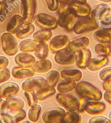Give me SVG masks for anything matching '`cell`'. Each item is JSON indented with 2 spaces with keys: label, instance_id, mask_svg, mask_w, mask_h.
I'll return each mask as SVG.
<instances>
[{
  "label": "cell",
  "instance_id": "cell-55",
  "mask_svg": "<svg viewBox=\"0 0 111 123\" xmlns=\"http://www.w3.org/2000/svg\"><path fill=\"white\" fill-rule=\"evenodd\" d=\"M23 123H30L28 121H25V122H24Z\"/></svg>",
  "mask_w": 111,
  "mask_h": 123
},
{
  "label": "cell",
  "instance_id": "cell-26",
  "mask_svg": "<svg viewBox=\"0 0 111 123\" xmlns=\"http://www.w3.org/2000/svg\"><path fill=\"white\" fill-rule=\"evenodd\" d=\"M34 31L35 26L33 23H26L24 24L15 34L18 39H25L31 36Z\"/></svg>",
  "mask_w": 111,
  "mask_h": 123
},
{
  "label": "cell",
  "instance_id": "cell-57",
  "mask_svg": "<svg viewBox=\"0 0 111 123\" xmlns=\"http://www.w3.org/2000/svg\"><path fill=\"white\" fill-rule=\"evenodd\" d=\"M59 123V122H56V123Z\"/></svg>",
  "mask_w": 111,
  "mask_h": 123
},
{
  "label": "cell",
  "instance_id": "cell-3",
  "mask_svg": "<svg viewBox=\"0 0 111 123\" xmlns=\"http://www.w3.org/2000/svg\"><path fill=\"white\" fill-rule=\"evenodd\" d=\"M75 91L79 96L85 97L88 101H99L103 96L100 90L92 83L85 81L77 82Z\"/></svg>",
  "mask_w": 111,
  "mask_h": 123
},
{
  "label": "cell",
  "instance_id": "cell-19",
  "mask_svg": "<svg viewBox=\"0 0 111 123\" xmlns=\"http://www.w3.org/2000/svg\"><path fill=\"white\" fill-rule=\"evenodd\" d=\"M90 44V39L86 37H81L73 39L70 42L69 48L75 53H78L87 48Z\"/></svg>",
  "mask_w": 111,
  "mask_h": 123
},
{
  "label": "cell",
  "instance_id": "cell-1",
  "mask_svg": "<svg viewBox=\"0 0 111 123\" xmlns=\"http://www.w3.org/2000/svg\"><path fill=\"white\" fill-rule=\"evenodd\" d=\"M90 16L101 29L111 31V7L105 3L97 5L91 11Z\"/></svg>",
  "mask_w": 111,
  "mask_h": 123
},
{
  "label": "cell",
  "instance_id": "cell-25",
  "mask_svg": "<svg viewBox=\"0 0 111 123\" xmlns=\"http://www.w3.org/2000/svg\"><path fill=\"white\" fill-rule=\"evenodd\" d=\"M81 115L77 111H67L62 116L59 123H81Z\"/></svg>",
  "mask_w": 111,
  "mask_h": 123
},
{
  "label": "cell",
  "instance_id": "cell-47",
  "mask_svg": "<svg viewBox=\"0 0 111 123\" xmlns=\"http://www.w3.org/2000/svg\"><path fill=\"white\" fill-rule=\"evenodd\" d=\"M103 97L105 101L111 105V92L105 91L103 95Z\"/></svg>",
  "mask_w": 111,
  "mask_h": 123
},
{
  "label": "cell",
  "instance_id": "cell-56",
  "mask_svg": "<svg viewBox=\"0 0 111 123\" xmlns=\"http://www.w3.org/2000/svg\"><path fill=\"white\" fill-rule=\"evenodd\" d=\"M1 37H0V47H1Z\"/></svg>",
  "mask_w": 111,
  "mask_h": 123
},
{
  "label": "cell",
  "instance_id": "cell-32",
  "mask_svg": "<svg viewBox=\"0 0 111 123\" xmlns=\"http://www.w3.org/2000/svg\"><path fill=\"white\" fill-rule=\"evenodd\" d=\"M76 84L77 83L74 82L67 81L61 82L57 85V91L61 93H67L75 89Z\"/></svg>",
  "mask_w": 111,
  "mask_h": 123
},
{
  "label": "cell",
  "instance_id": "cell-31",
  "mask_svg": "<svg viewBox=\"0 0 111 123\" xmlns=\"http://www.w3.org/2000/svg\"><path fill=\"white\" fill-rule=\"evenodd\" d=\"M60 73L56 70H52L48 72L46 78V85L48 87H55L60 78Z\"/></svg>",
  "mask_w": 111,
  "mask_h": 123
},
{
  "label": "cell",
  "instance_id": "cell-24",
  "mask_svg": "<svg viewBox=\"0 0 111 123\" xmlns=\"http://www.w3.org/2000/svg\"><path fill=\"white\" fill-rule=\"evenodd\" d=\"M32 67L35 73H44L49 72L51 71L53 67V64L50 60L46 59L36 61Z\"/></svg>",
  "mask_w": 111,
  "mask_h": 123
},
{
  "label": "cell",
  "instance_id": "cell-58",
  "mask_svg": "<svg viewBox=\"0 0 111 123\" xmlns=\"http://www.w3.org/2000/svg\"><path fill=\"white\" fill-rule=\"evenodd\" d=\"M1 100V97H0V100Z\"/></svg>",
  "mask_w": 111,
  "mask_h": 123
},
{
  "label": "cell",
  "instance_id": "cell-39",
  "mask_svg": "<svg viewBox=\"0 0 111 123\" xmlns=\"http://www.w3.org/2000/svg\"><path fill=\"white\" fill-rule=\"evenodd\" d=\"M47 5L48 9L50 11H57L59 7V0H44Z\"/></svg>",
  "mask_w": 111,
  "mask_h": 123
},
{
  "label": "cell",
  "instance_id": "cell-28",
  "mask_svg": "<svg viewBox=\"0 0 111 123\" xmlns=\"http://www.w3.org/2000/svg\"><path fill=\"white\" fill-rule=\"evenodd\" d=\"M52 37V32L51 30H43L38 31L33 34V39L38 44L47 43Z\"/></svg>",
  "mask_w": 111,
  "mask_h": 123
},
{
  "label": "cell",
  "instance_id": "cell-16",
  "mask_svg": "<svg viewBox=\"0 0 111 123\" xmlns=\"http://www.w3.org/2000/svg\"><path fill=\"white\" fill-rule=\"evenodd\" d=\"M106 109V105L102 102L89 101L85 107V111L91 115H99Z\"/></svg>",
  "mask_w": 111,
  "mask_h": 123
},
{
  "label": "cell",
  "instance_id": "cell-17",
  "mask_svg": "<svg viewBox=\"0 0 111 123\" xmlns=\"http://www.w3.org/2000/svg\"><path fill=\"white\" fill-rule=\"evenodd\" d=\"M109 63L108 57L99 56L91 58L89 62L87 68L90 71H97L106 66Z\"/></svg>",
  "mask_w": 111,
  "mask_h": 123
},
{
  "label": "cell",
  "instance_id": "cell-5",
  "mask_svg": "<svg viewBox=\"0 0 111 123\" xmlns=\"http://www.w3.org/2000/svg\"><path fill=\"white\" fill-rule=\"evenodd\" d=\"M1 45L3 51L9 56H13L18 53L19 44L16 37L13 34L6 32L2 34L1 37Z\"/></svg>",
  "mask_w": 111,
  "mask_h": 123
},
{
  "label": "cell",
  "instance_id": "cell-12",
  "mask_svg": "<svg viewBox=\"0 0 111 123\" xmlns=\"http://www.w3.org/2000/svg\"><path fill=\"white\" fill-rule=\"evenodd\" d=\"M66 112L61 107H53L46 110L42 114V120L44 123L59 122L62 116Z\"/></svg>",
  "mask_w": 111,
  "mask_h": 123
},
{
  "label": "cell",
  "instance_id": "cell-7",
  "mask_svg": "<svg viewBox=\"0 0 111 123\" xmlns=\"http://www.w3.org/2000/svg\"><path fill=\"white\" fill-rule=\"evenodd\" d=\"M77 54L69 48L56 53L54 61L58 64L64 66H73L76 63Z\"/></svg>",
  "mask_w": 111,
  "mask_h": 123
},
{
  "label": "cell",
  "instance_id": "cell-22",
  "mask_svg": "<svg viewBox=\"0 0 111 123\" xmlns=\"http://www.w3.org/2000/svg\"><path fill=\"white\" fill-rule=\"evenodd\" d=\"M91 58V53L90 49L86 48L77 53L76 65L80 69L87 68L89 62Z\"/></svg>",
  "mask_w": 111,
  "mask_h": 123
},
{
  "label": "cell",
  "instance_id": "cell-52",
  "mask_svg": "<svg viewBox=\"0 0 111 123\" xmlns=\"http://www.w3.org/2000/svg\"><path fill=\"white\" fill-rule=\"evenodd\" d=\"M16 1V0H2V1H3L5 2H6L7 3H13V2Z\"/></svg>",
  "mask_w": 111,
  "mask_h": 123
},
{
  "label": "cell",
  "instance_id": "cell-11",
  "mask_svg": "<svg viewBox=\"0 0 111 123\" xmlns=\"http://www.w3.org/2000/svg\"><path fill=\"white\" fill-rule=\"evenodd\" d=\"M69 38L65 35H59L54 37L49 42V50L53 54H56L59 51L69 47Z\"/></svg>",
  "mask_w": 111,
  "mask_h": 123
},
{
  "label": "cell",
  "instance_id": "cell-36",
  "mask_svg": "<svg viewBox=\"0 0 111 123\" xmlns=\"http://www.w3.org/2000/svg\"><path fill=\"white\" fill-rule=\"evenodd\" d=\"M0 123H15L13 114L9 111H0Z\"/></svg>",
  "mask_w": 111,
  "mask_h": 123
},
{
  "label": "cell",
  "instance_id": "cell-43",
  "mask_svg": "<svg viewBox=\"0 0 111 123\" xmlns=\"http://www.w3.org/2000/svg\"><path fill=\"white\" fill-rule=\"evenodd\" d=\"M89 101L85 97L79 96L78 98V111L80 113H83L85 112V107Z\"/></svg>",
  "mask_w": 111,
  "mask_h": 123
},
{
  "label": "cell",
  "instance_id": "cell-51",
  "mask_svg": "<svg viewBox=\"0 0 111 123\" xmlns=\"http://www.w3.org/2000/svg\"><path fill=\"white\" fill-rule=\"evenodd\" d=\"M107 44H108V48H109V50H110V52L111 54V37L110 40H109V42H108V43H107Z\"/></svg>",
  "mask_w": 111,
  "mask_h": 123
},
{
  "label": "cell",
  "instance_id": "cell-54",
  "mask_svg": "<svg viewBox=\"0 0 111 123\" xmlns=\"http://www.w3.org/2000/svg\"><path fill=\"white\" fill-rule=\"evenodd\" d=\"M109 119H110V122L111 123V111L110 112V114H109Z\"/></svg>",
  "mask_w": 111,
  "mask_h": 123
},
{
  "label": "cell",
  "instance_id": "cell-27",
  "mask_svg": "<svg viewBox=\"0 0 111 123\" xmlns=\"http://www.w3.org/2000/svg\"><path fill=\"white\" fill-rule=\"evenodd\" d=\"M38 44L31 39H26L22 40L19 44V48L22 53L35 52Z\"/></svg>",
  "mask_w": 111,
  "mask_h": 123
},
{
  "label": "cell",
  "instance_id": "cell-8",
  "mask_svg": "<svg viewBox=\"0 0 111 123\" xmlns=\"http://www.w3.org/2000/svg\"><path fill=\"white\" fill-rule=\"evenodd\" d=\"M57 102L67 111H78V98L68 93H57L56 96Z\"/></svg>",
  "mask_w": 111,
  "mask_h": 123
},
{
  "label": "cell",
  "instance_id": "cell-9",
  "mask_svg": "<svg viewBox=\"0 0 111 123\" xmlns=\"http://www.w3.org/2000/svg\"><path fill=\"white\" fill-rule=\"evenodd\" d=\"M35 24L43 30H52L58 26L57 20L54 17L46 13H39L35 18Z\"/></svg>",
  "mask_w": 111,
  "mask_h": 123
},
{
  "label": "cell",
  "instance_id": "cell-44",
  "mask_svg": "<svg viewBox=\"0 0 111 123\" xmlns=\"http://www.w3.org/2000/svg\"><path fill=\"white\" fill-rule=\"evenodd\" d=\"M11 77V72L9 69H5L0 71V83H3L10 79Z\"/></svg>",
  "mask_w": 111,
  "mask_h": 123
},
{
  "label": "cell",
  "instance_id": "cell-29",
  "mask_svg": "<svg viewBox=\"0 0 111 123\" xmlns=\"http://www.w3.org/2000/svg\"><path fill=\"white\" fill-rule=\"evenodd\" d=\"M93 37L95 40L99 42V43L107 44L111 37V31L101 29L97 30L94 33Z\"/></svg>",
  "mask_w": 111,
  "mask_h": 123
},
{
  "label": "cell",
  "instance_id": "cell-13",
  "mask_svg": "<svg viewBox=\"0 0 111 123\" xmlns=\"http://www.w3.org/2000/svg\"><path fill=\"white\" fill-rule=\"evenodd\" d=\"M11 74L15 79L24 80L33 77L35 74V72L32 67L17 66L12 68Z\"/></svg>",
  "mask_w": 111,
  "mask_h": 123
},
{
  "label": "cell",
  "instance_id": "cell-34",
  "mask_svg": "<svg viewBox=\"0 0 111 123\" xmlns=\"http://www.w3.org/2000/svg\"><path fill=\"white\" fill-rule=\"evenodd\" d=\"M41 111H42V107L38 104L30 107L28 112L29 119L33 123L37 122L39 120Z\"/></svg>",
  "mask_w": 111,
  "mask_h": 123
},
{
  "label": "cell",
  "instance_id": "cell-37",
  "mask_svg": "<svg viewBox=\"0 0 111 123\" xmlns=\"http://www.w3.org/2000/svg\"><path fill=\"white\" fill-rule=\"evenodd\" d=\"M24 95L29 106L31 107L37 105L38 100H37V97L35 96V92L24 91Z\"/></svg>",
  "mask_w": 111,
  "mask_h": 123
},
{
  "label": "cell",
  "instance_id": "cell-4",
  "mask_svg": "<svg viewBox=\"0 0 111 123\" xmlns=\"http://www.w3.org/2000/svg\"><path fill=\"white\" fill-rule=\"evenodd\" d=\"M37 10V0H20V12L24 24L32 23Z\"/></svg>",
  "mask_w": 111,
  "mask_h": 123
},
{
  "label": "cell",
  "instance_id": "cell-53",
  "mask_svg": "<svg viewBox=\"0 0 111 123\" xmlns=\"http://www.w3.org/2000/svg\"><path fill=\"white\" fill-rule=\"evenodd\" d=\"M98 1L103 2H105V3L111 2V0H98Z\"/></svg>",
  "mask_w": 111,
  "mask_h": 123
},
{
  "label": "cell",
  "instance_id": "cell-40",
  "mask_svg": "<svg viewBox=\"0 0 111 123\" xmlns=\"http://www.w3.org/2000/svg\"><path fill=\"white\" fill-rule=\"evenodd\" d=\"M99 77L100 79L103 81L111 78V67L102 69L99 72Z\"/></svg>",
  "mask_w": 111,
  "mask_h": 123
},
{
  "label": "cell",
  "instance_id": "cell-41",
  "mask_svg": "<svg viewBox=\"0 0 111 123\" xmlns=\"http://www.w3.org/2000/svg\"><path fill=\"white\" fill-rule=\"evenodd\" d=\"M88 123H111L110 119L105 117L96 115L91 117L89 120Z\"/></svg>",
  "mask_w": 111,
  "mask_h": 123
},
{
  "label": "cell",
  "instance_id": "cell-2",
  "mask_svg": "<svg viewBox=\"0 0 111 123\" xmlns=\"http://www.w3.org/2000/svg\"><path fill=\"white\" fill-rule=\"evenodd\" d=\"M57 11L59 15L57 20L58 26L66 30H72L78 18L69 5H59Z\"/></svg>",
  "mask_w": 111,
  "mask_h": 123
},
{
  "label": "cell",
  "instance_id": "cell-46",
  "mask_svg": "<svg viewBox=\"0 0 111 123\" xmlns=\"http://www.w3.org/2000/svg\"><path fill=\"white\" fill-rule=\"evenodd\" d=\"M103 88L105 91L111 92V78L103 81Z\"/></svg>",
  "mask_w": 111,
  "mask_h": 123
},
{
  "label": "cell",
  "instance_id": "cell-33",
  "mask_svg": "<svg viewBox=\"0 0 111 123\" xmlns=\"http://www.w3.org/2000/svg\"><path fill=\"white\" fill-rule=\"evenodd\" d=\"M48 45L47 43L38 44L36 50L35 51V55L39 60L47 59L49 54Z\"/></svg>",
  "mask_w": 111,
  "mask_h": 123
},
{
  "label": "cell",
  "instance_id": "cell-14",
  "mask_svg": "<svg viewBox=\"0 0 111 123\" xmlns=\"http://www.w3.org/2000/svg\"><path fill=\"white\" fill-rule=\"evenodd\" d=\"M19 85L15 82H7L0 86V97L2 100L14 96L19 91Z\"/></svg>",
  "mask_w": 111,
  "mask_h": 123
},
{
  "label": "cell",
  "instance_id": "cell-20",
  "mask_svg": "<svg viewBox=\"0 0 111 123\" xmlns=\"http://www.w3.org/2000/svg\"><path fill=\"white\" fill-rule=\"evenodd\" d=\"M15 62L18 66L32 67L36 62L35 58L28 53H20L15 57Z\"/></svg>",
  "mask_w": 111,
  "mask_h": 123
},
{
  "label": "cell",
  "instance_id": "cell-49",
  "mask_svg": "<svg viewBox=\"0 0 111 123\" xmlns=\"http://www.w3.org/2000/svg\"><path fill=\"white\" fill-rule=\"evenodd\" d=\"M59 4L61 5H68L73 2V0H59Z\"/></svg>",
  "mask_w": 111,
  "mask_h": 123
},
{
  "label": "cell",
  "instance_id": "cell-38",
  "mask_svg": "<svg viewBox=\"0 0 111 123\" xmlns=\"http://www.w3.org/2000/svg\"><path fill=\"white\" fill-rule=\"evenodd\" d=\"M8 12L7 3L3 1H0V23H2L5 21Z\"/></svg>",
  "mask_w": 111,
  "mask_h": 123
},
{
  "label": "cell",
  "instance_id": "cell-10",
  "mask_svg": "<svg viewBox=\"0 0 111 123\" xmlns=\"http://www.w3.org/2000/svg\"><path fill=\"white\" fill-rule=\"evenodd\" d=\"M47 86L46 78L42 77H32L23 82L21 88L24 91H34L43 89Z\"/></svg>",
  "mask_w": 111,
  "mask_h": 123
},
{
  "label": "cell",
  "instance_id": "cell-50",
  "mask_svg": "<svg viewBox=\"0 0 111 123\" xmlns=\"http://www.w3.org/2000/svg\"><path fill=\"white\" fill-rule=\"evenodd\" d=\"M73 2L80 3H86L87 0H73Z\"/></svg>",
  "mask_w": 111,
  "mask_h": 123
},
{
  "label": "cell",
  "instance_id": "cell-15",
  "mask_svg": "<svg viewBox=\"0 0 111 123\" xmlns=\"http://www.w3.org/2000/svg\"><path fill=\"white\" fill-rule=\"evenodd\" d=\"M69 5L78 18L90 16L91 9L87 3H80L72 2Z\"/></svg>",
  "mask_w": 111,
  "mask_h": 123
},
{
  "label": "cell",
  "instance_id": "cell-48",
  "mask_svg": "<svg viewBox=\"0 0 111 123\" xmlns=\"http://www.w3.org/2000/svg\"><path fill=\"white\" fill-rule=\"evenodd\" d=\"M6 110V107H5V100L1 99L0 100V111Z\"/></svg>",
  "mask_w": 111,
  "mask_h": 123
},
{
  "label": "cell",
  "instance_id": "cell-6",
  "mask_svg": "<svg viewBox=\"0 0 111 123\" xmlns=\"http://www.w3.org/2000/svg\"><path fill=\"white\" fill-rule=\"evenodd\" d=\"M95 20L91 16L78 18L73 28V31L77 34L86 33L98 28Z\"/></svg>",
  "mask_w": 111,
  "mask_h": 123
},
{
  "label": "cell",
  "instance_id": "cell-45",
  "mask_svg": "<svg viewBox=\"0 0 111 123\" xmlns=\"http://www.w3.org/2000/svg\"><path fill=\"white\" fill-rule=\"evenodd\" d=\"M9 61L6 57L0 56V71L6 68L8 65Z\"/></svg>",
  "mask_w": 111,
  "mask_h": 123
},
{
  "label": "cell",
  "instance_id": "cell-21",
  "mask_svg": "<svg viewBox=\"0 0 111 123\" xmlns=\"http://www.w3.org/2000/svg\"><path fill=\"white\" fill-rule=\"evenodd\" d=\"M60 76L65 81L77 83L82 78L83 73L78 69H64L61 72Z\"/></svg>",
  "mask_w": 111,
  "mask_h": 123
},
{
  "label": "cell",
  "instance_id": "cell-30",
  "mask_svg": "<svg viewBox=\"0 0 111 123\" xmlns=\"http://www.w3.org/2000/svg\"><path fill=\"white\" fill-rule=\"evenodd\" d=\"M56 92L55 87L46 86L43 89L35 92V96L38 100L43 101L54 95Z\"/></svg>",
  "mask_w": 111,
  "mask_h": 123
},
{
  "label": "cell",
  "instance_id": "cell-35",
  "mask_svg": "<svg viewBox=\"0 0 111 123\" xmlns=\"http://www.w3.org/2000/svg\"><path fill=\"white\" fill-rule=\"evenodd\" d=\"M94 50L99 56H105L108 57L111 55L108 44L106 43H98L96 44L94 47Z\"/></svg>",
  "mask_w": 111,
  "mask_h": 123
},
{
  "label": "cell",
  "instance_id": "cell-18",
  "mask_svg": "<svg viewBox=\"0 0 111 123\" xmlns=\"http://www.w3.org/2000/svg\"><path fill=\"white\" fill-rule=\"evenodd\" d=\"M6 110L10 112H17L23 109L25 104L23 99L18 97H11L5 100Z\"/></svg>",
  "mask_w": 111,
  "mask_h": 123
},
{
  "label": "cell",
  "instance_id": "cell-23",
  "mask_svg": "<svg viewBox=\"0 0 111 123\" xmlns=\"http://www.w3.org/2000/svg\"><path fill=\"white\" fill-rule=\"evenodd\" d=\"M24 24V22L21 15H14L10 18L6 26L7 32L15 34Z\"/></svg>",
  "mask_w": 111,
  "mask_h": 123
},
{
  "label": "cell",
  "instance_id": "cell-42",
  "mask_svg": "<svg viewBox=\"0 0 111 123\" xmlns=\"http://www.w3.org/2000/svg\"><path fill=\"white\" fill-rule=\"evenodd\" d=\"M13 114L15 123H18L21 122L26 117V112L24 109H22L19 111L15 112L14 114Z\"/></svg>",
  "mask_w": 111,
  "mask_h": 123
}]
</instances>
